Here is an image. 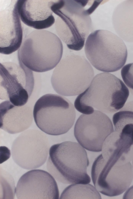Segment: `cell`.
<instances>
[{
    "mask_svg": "<svg viewBox=\"0 0 133 199\" xmlns=\"http://www.w3.org/2000/svg\"><path fill=\"white\" fill-rule=\"evenodd\" d=\"M52 11L58 17L57 33L70 49L81 50L92 29L90 16L100 2L92 0H52Z\"/></svg>",
    "mask_w": 133,
    "mask_h": 199,
    "instance_id": "obj_1",
    "label": "cell"
},
{
    "mask_svg": "<svg viewBox=\"0 0 133 199\" xmlns=\"http://www.w3.org/2000/svg\"><path fill=\"white\" fill-rule=\"evenodd\" d=\"M129 94L128 88L121 80L111 73H101L77 97L74 107L85 114H91L95 111L112 113L124 106Z\"/></svg>",
    "mask_w": 133,
    "mask_h": 199,
    "instance_id": "obj_2",
    "label": "cell"
},
{
    "mask_svg": "<svg viewBox=\"0 0 133 199\" xmlns=\"http://www.w3.org/2000/svg\"><path fill=\"white\" fill-rule=\"evenodd\" d=\"M49 154L47 169L57 180L71 184L90 183L87 172L89 159L80 144L71 141L55 144L50 148Z\"/></svg>",
    "mask_w": 133,
    "mask_h": 199,
    "instance_id": "obj_3",
    "label": "cell"
},
{
    "mask_svg": "<svg viewBox=\"0 0 133 199\" xmlns=\"http://www.w3.org/2000/svg\"><path fill=\"white\" fill-rule=\"evenodd\" d=\"M63 50L62 43L56 35L46 30H35L25 37L18 51V59L31 70L44 72L57 65Z\"/></svg>",
    "mask_w": 133,
    "mask_h": 199,
    "instance_id": "obj_4",
    "label": "cell"
},
{
    "mask_svg": "<svg viewBox=\"0 0 133 199\" xmlns=\"http://www.w3.org/2000/svg\"><path fill=\"white\" fill-rule=\"evenodd\" d=\"M84 50L90 63L102 72L118 71L127 60V49L123 40L107 30H96L90 33L86 40Z\"/></svg>",
    "mask_w": 133,
    "mask_h": 199,
    "instance_id": "obj_5",
    "label": "cell"
},
{
    "mask_svg": "<svg viewBox=\"0 0 133 199\" xmlns=\"http://www.w3.org/2000/svg\"><path fill=\"white\" fill-rule=\"evenodd\" d=\"M33 115L38 127L51 135L66 133L73 126L76 118L75 107L66 98L51 94H45L37 101Z\"/></svg>",
    "mask_w": 133,
    "mask_h": 199,
    "instance_id": "obj_6",
    "label": "cell"
},
{
    "mask_svg": "<svg viewBox=\"0 0 133 199\" xmlns=\"http://www.w3.org/2000/svg\"><path fill=\"white\" fill-rule=\"evenodd\" d=\"M94 76L93 68L85 57L68 55L56 66L51 82L54 89L58 94L74 96L84 92L90 85Z\"/></svg>",
    "mask_w": 133,
    "mask_h": 199,
    "instance_id": "obj_7",
    "label": "cell"
},
{
    "mask_svg": "<svg viewBox=\"0 0 133 199\" xmlns=\"http://www.w3.org/2000/svg\"><path fill=\"white\" fill-rule=\"evenodd\" d=\"M91 176L98 191L108 196H116L130 186L133 178V168L130 162L116 161L101 154L92 164Z\"/></svg>",
    "mask_w": 133,
    "mask_h": 199,
    "instance_id": "obj_8",
    "label": "cell"
},
{
    "mask_svg": "<svg viewBox=\"0 0 133 199\" xmlns=\"http://www.w3.org/2000/svg\"><path fill=\"white\" fill-rule=\"evenodd\" d=\"M19 63H1L0 98L21 106L26 103L32 94L34 79L32 70Z\"/></svg>",
    "mask_w": 133,
    "mask_h": 199,
    "instance_id": "obj_9",
    "label": "cell"
},
{
    "mask_svg": "<svg viewBox=\"0 0 133 199\" xmlns=\"http://www.w3.org/2000/svg\"><path fill=\"white\" fill-rule=\"evenodd\" d=\"M49 148L48 139L44 133L37 130H28L22 133L13 142L12 157L23 168L36 169L46 161Z\"/></svg>",
    "mask_w": 133,
    "mask_h": 199,
    "instance_id": "obj_10",
    "label": "cell"
},
{
    "mask_svg": "<svg viewBox=\"0 0 133 199\" xmlns=\"http://www.w3.org/2000/svg\"><path fill=\"white\" fill-rule=\"evenodd\" d=\"M114 131L112 122L105 113L95 111L90 114H83L75 125V136L80 144L94 152L102 151L103 142Z\"/></svg>",
    "mask_w": 133,
    "mask_h": 199,
    "instance_id": "obj_11",
    "label": "cell"
},
{
    "mask_svg": "<svg viewBox=\"0 0 133 199\" xmlns=\"http://www.w3.org/2000/svg\"><path fill=\"white\" fill-rule=\"evenodd\" d=\"M18 199H58V189L54 177L41 169H34L20 178L15 189Z\"/></svg>",
    "mask_w": 133,
    "mask_h": 199,
    "instance_id": "obj_12",
    "label": "cell"
},
{
    "mask_svg": "<svg viewBox=\"0 0 133 199\" xmlns=\"http://www.w3.org/2000/svg\"><path fill=\"white\" fill-rule=\"evenodd\" d=\"M23 36L18 0L11 1L0 12V53L9 55L18 50L22 43Z\"/></svg>",
    "mask_w": 133,
    "mask_h": 199,
    "instance_id": "obj_13",
    "label": "cell"
},
{
    "mask_svg": "<svg viewBox=\"0 0 133 199\" xmlns=\"http://www.w3.org/2000/svg\"><path fill=\"white\" fill-rule=\"evenodd\" d=\"M52 0H18V12L22 21L38 30L48 28L55 22L51 9Z\"/></svg>",
    "mask_w": 133,
    "mask_h": 199,
    "instance_id": "obj_14",
    "label": "cell"
},
{
    "mask_svg": "<svg viewBox=\"0 0 133 199\" xmlns=\"http://www.w3.org/2000/svg\"><path fill=\"white\" fill-rule=\"evenodd\" d=\"M0 128L12 134L28 128L32 123L33 116L29 106H16L9 100L0 104Z\"/></svg>",
    "mask_w": 133,
    "mask_h": 199,
    "instance_id": "obj_15",
    "label": "cell"
},
{
    "mask_svg": "<svg viewBox=\"0 0 133 199\" xmlns=\"http://www.w3.org/2000/svg\"><path fill=\"white\" fill-rule=\"evenodd\" d=\"M101 151L104 156L117 161L130 162L133 158V139L114 131L104 141Z\"/></svg>",
    "mask_w": 133,
    "mask_h": 199,
    "instance_id": "obj_16",
    "label": "cell"
},
{
    "mask_svg": "<svg viewBox=\"0 0 133 199\" xmlns=\"http://www.w3.org/2000/svg\"><path fill=\"white\" fill-rule=\"evenodd\" d=\"M112 23L118 36L123 40L133 42V0H126L116 7Z\"/></svg>",
    "mask_w": 133,
    "mask_h": 199,
    "instance_id": "obj_17",
    "label": "cell"
},
{
    "mask_svg": "<svg viewBox=\"0 0 133 199\" xmlns=\"http://www.w3.org/2000/svg\"><path fill=\"white\" fill-rule=\"evenodd\" d=\"M112 121L115 131L133 139V101L128 102L115 114Z\"/></svg>",
    "mask_w": 133,
    "mask_h": 199,
    "instance_id": "obj_18",
    "label": "cell"
},
{
    "mask_svg": "<svg viewBox=\"0 0 133 199\" xmlns=\"http://www.w3.org/2000/svg\"><path fill=\"white\" fill-rule=\"evenodd\" d=\"M60 199H101L100 194L95 188L88 184H72L63 191Z\"/></svg>",
    "mask_w": 133,
    "mask_h": 199,
    "instance_id": "obj_19",
    "label": "cell"
},
{
    "mask_svg": "<svg viewBox=\"0 0 133 199\" xmlns=\"http://www.w3.org/2000/svg\"><path fill=\"white\" fill-rule=\"evenodd\" d=\"M122 78L133 96V63L127 64L122 68Z\"/></svg>",
    "mask_w": 133,
    "mask_h": 199,
    "instance_id": "obj_20",
    "label": "cell"
},
{
    "mask_svg": "<svg viewBox=\"0 0 133 199\" xmlns=\"http://www.w3.org/2000/svg\"><path fill=\"white\" fill-rule=\"evenodd\" d=\"M123 199H133V185L124 194Z\"/></svg>",
    "mask_w": 133,
    "mask_h": 199,
    "instance_id": "obj_21",
    "label": "cell"
},
{
    "mask_svg": "<svg viewBox=\"0 0 133 199\" xmlns=\"http://www.w3.org/2000/svg\"><path fill=\"white\" fill-rule=\"evenodd\" d=\"M132 168L133 169V158L132 159Z\"/></svg>",
    "mask_w": 133,
    "mask_h": 199,
    "instance_id": "obj_22",
    "label": "cell"
}]
</instances>
